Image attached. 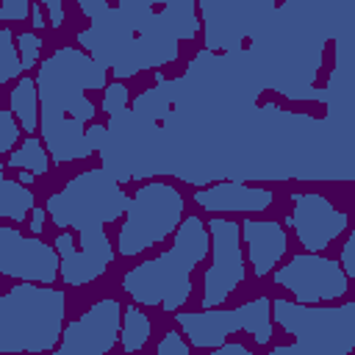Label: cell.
<instances>
[{
	"instance_id": "obj_1",
	"label": "cell",
	"mask_w": 355,
	"mask_h": 355,
	"mask_svg": "<svg viewBox=\"0 0 355 355\" xmlns=\"http://www.w3.org/2000/svg\"><path fill=\"white\" fill-rule=\"evenodd\" d=\"M78 8L89 19V28L78 33L80 50L122 83L144 69L178 61L180 42H191L200 33L194 0H122L116 6L80 0Z\"/></svg>"
},
{
	"instance_id": "obj_2",
	"label": "cell",
	"mask_w": 355,
	"mask_h": 355,
	"mask_svg": "<svg viewBox=\"0 0 355 355\" xmlns=\"http://www.w3.org/2000/svg\"><path fill=\"white\" fill-rule=\"evenodd\" d=\"M39 92V136L53 164H72L94 155L105 136V125L94 122L97 105L92 92L105 89L108 72L80 47H55L36 67Z\"/></svg>"
},
{
	"instance_id": "obj_3",
	"label": "cell",
	"mask_w": 355,
	"mask_h": 355,
	"mask_svg": "<svg viewBox=\"0 0 355 355\" xmlns=\"http://www.w3.org/2000/svg\"><path fill=\"white\" fill-rule=\"evenodd\" d=\"M208 250L211 239L205 222L197 214L183 216L172 236V244L164 252L130 266L122 275V291L139 308L144 305L175 313L189 302L194 288L191 272L208 258Z\"/></svg>"
},
{
	"instance_id": "obj_4",
	"label": "cell",
	"mask_w": 355,
	"mask_h": 355,
	"mask_svg": "<svg viewBox=\"0 0 355 355\" xmlns=\"http://www.w3.org/2000/svg\"><path fill=\"white\" fill-rule=\"evenodd\" d=\"M64 324V288L14 283L0 291V355H44L58 347Z\"/></svg>"
},
{
	"instance_id": "obj_5",
	"label": "cell",
	"mask_w": 355,
	"mask_h": 355,
	"mask_svg": "<svg viewBox=\"0 0 355 355\" xmlns=\"http://www.w3.org/2000/svg\"><path fill=\"white\" fill-rule=\"evenodd\" d=\"M272 322L283 327L294 344L272 347L266 355H352L355 349V302L300 305L294 300H272Z\"/></svg>"
},
{
	"instance_id": "obj_6",
	"label": "cell",
	"mask_w": 355,
	"mask_h": 355,
	"mask_svg": "<svg viewBox=\"0 0 355 355\" xmlns=\"http://www.w3.org/2000/svg\"><path fill=\"white\" fill-rule=\"evenodd\" d=\"M130 194L103 169L92 166L69 178L58 191L44 200L47 219L58 230H75L78 236L103 233L105 225L122 219Z\"/></svg>"
},
{
	"instance_id": "obj_7",
	"label": "cell",
	"mask_w": 355,
	"mask_h": 355,
	"mask_svg": "<svg viewBox=\"0 0 355 355\" xmlns=\"http://www.w3.org/2000/svg\"><path fill=\"white\" fill-rule=\"evenodd\" d=\"M186 200L178 186L166 180H147L141 183L122 214L119 233H116V255L136 258L155 244H164L169 236H175L178 225L183 222Z\"/></svg>"
},
{
	"instance_id": "obj_8",
	"label": "cell",
	"mask_w": 355,
	"mask_h": 355,
	"mask_svg": "<svg viewBox=\"0 0 355 355\" xmlns=\"http://www.w3.org/2000/svg\"><path fill=\"white\" fill-rule=\"evenodd\" d=\"M180 336L191 349H216L236 330L252 336L258 347L272 344L275 322H272V297L261 294L236 308H200V311H175Z\"/></svg>"
},
{
	"instance_id": "obj_9",
	"label": "cell",
	"mask_w": 355,
	"mask_h": 355,
	"mask_svg": "<svg viewBox=\"0 0 355 355\" xmlns=\"http://www.w3.org/2000/svg\"><path fill=\"white\" fill-rule=\"evenodd\" d=\"M277 3H227V0H200L197 17L202 25V50L222 55L239 53L255 36V31L275 14Z\"/></svg>"
},
{
	"instance_id": "obj_10",
	"label": "cell",
	"mask_w": 355,
	"mask_h": 355,
	"mask_svg": "<svg viewBox=\"0 0 355 355\" xmlns=\"http://www.w3.org/2000/svg\"><path fill=\"white\" fill-rule=\"evenodd\" d=\"M272 283L277 288H286L300 305H333L349 294L352 280L344 275L336 258H327L322 252H297L275 269Z\"/></svg>"
},
{
	"instance_id": "obj_11",
	"label": "cell",
	"mask_w": 355,
	"mask_h": 355,
	"mask_svg": "<svg viewBox=\"0 0 355 355\" xmlns=\"http://www.w3.org/2000/svg\"><path fill=\"white\" fill-rule=\"evenodd\" d=\"M211 239V266L202 275V300L200 308H222L227 297L244 283L247 266L239 239V222L225 216H211L205 222Z\"/></svg>"
},
{
	"instance_id": "obj_12",
	"label": "cell",
	"mask_w": 355,
	"mask_h": 355,
	"mask_svg": "<svg viewBox=\"0 0 355 355\" xmlns=\"http://www.w3.org/2000/svg\"><path fill=\"white\" fill-rule=\"evenodd\" d=\"M122 305L116 297L92 302L78 319L64 324L61 341L44 355H108L119 344Z\"/></svg>"
},
{
	"instance_id": "obj_13",
	"label": "cell",
	"mask_w": 355,
	"mask_h": 355,
	"mask_svg": "<svg viewBox=\"0 0 355 355\" xmlns=\"http://www.w3.org/2000/svg\"><path fill=\"white\" fill-rule=\"evenodd\" d=\"M286 225L294 230L302 252H324L349 230V214L333 205L324 194L297 191L291 194V214Z\"/></svg>"
},
{
	"instance_id": "obj_14",
	"label": "cell",
	"mask_w": 355,
	"mask_h": 355,
	"mask_svg": "<svg viewBox=\"0 0 355 355\" xmlns=\"http://www.w3.org/2000/svg\"><path fill=\"white\" fill-rule=\"evenodd\" d=\"M0 275L17 283L53 286L58 280V255L44 239L0 225Z\"/></svg>"
},
{
	"instance_id": "obj_15",
	"label": "cell",
	"mask_w": 355,
	"mask_h": 355,
	"mask_svg": "<svg viewBox=\"0 0 355 355\" xmlns=\"http://www.w3.org/2000/svg\"><path fill=\"white\" fill-rule=\"evenodd\" d=\"M53 250L58 255V277L69 288H80L100 280L116 258V250L105 236V230L78 239L69 230H61L53 241Z\"/></svg>"
},
{
	"instance_id": "obj_16",
	"label": "cell",
	"mask_w": 355,
	"mask_h": 355,
	"mask_svg": "<svg viewBox=\"0 0 355 355\" xmlns=\"http://www.w3.org/2000/svg\"><path fill=\"white\" fill-rule=\"evenodd\" d=\"M194 205L205 214H263L275 205V194L263 186H250L244 180H219L194 191Z\"/></svg>"
},
{
	"instance_id": "obj_17",
	"label": "cell",
	"mask_w": 355,
	"mask_h": 355,
	"mask_svg": "<svg viewBox=\"0 0 355 355\" xmlns=\"http://www.w3.org/2000/svg\"><path fill=\"white\" fill-rule=\"evenodd\" d=\"M239 239L247 247V263L252 266L255 277L272 275L288 252V233L283 222H275V219L244 216L239 222Z\"/></svg>"
},
{
	"instance_id": "obj_18",
	"label": "cell",
	"mask_w": 355,
	"mask_h": 355,
	"mask_svg": "<svg viewBox=\"0 0 355 355\" xmlns=\"http://www.w3.org/2000/svg\"><path fill=\"white\" fill-rule=\"evenodd\" d=\"M8 114L14 116V122L19 125L22 133L36 136L39 130V92H36V80L22 75L19 80H14L11 92H8Z\"/></svg>"
},
{
	"instance_id": "obj_19",
	"label": "cell",
	"mask_w": 355,
	"mask_h": 355,
	"mask_svg": "<svg viewBox=\"0 0 355 355\" xmlns=\"http://www.w3.org/2000/svg\"><path fill=\"white\" fill-rule=\"evenodd\" d=\"M150 333H153V324H150V316L139 308V305H128L122 308V322H119V347L125 355H139L147 341H150Z\"/></svg>"
},
{
	"instance_id": "obj_20",
	"label": "cell",
	"mask_w": 355,
	"mask_h": 355,
	"mask_svg": "<svg viewBox=\"0 0 355 355\" xmlns=\"http://www.w3.org/2000/svg\"><path fill=\"white\" fill-rule=\"evenodd\" d=\"M36 197L31 191V186H22L14 178H6L0 172V219H11V222H25L28 214L33 211Z\"/></svg>"
},
{
	"instance_id": "obj_21",
	"label": "cell",
	"mask_w": 355,
	"mask_h": 355,
	"mask_svg": "<svg viewBox=\"0 0 355 355\" xmlns=\"http://www.w3.org/2000/svg\"><path fill=\"white\" fill-rule=\"evenodd\" d=\"M6 166L19 169V172H28V175H33V178H42V175H47V169H50V155H47L44 144H42L36 136H25V139L8 153Z\"/></svg>"
},
{
	"instance_id": "obj_22",
	"label": "cell",
	"mask_w": 355,
	"mask_h": 355,
	"mask_svg": "<svg viewBox=\"0 0 355 355\" xmlns=\"http://www.w3.org/2000/svg\"><path fill=\"white\" fill-rule=\"evenodd\" d=\"M14 31L8 25L0 28V86L3 83H14L19 80L25 72H22V64H19V55H17V42H14Z\"/></svg>"
},
{
	"instance_id": "obj_23",
	"label": "cell",
	"mask_w": 355,
	"mask_h": 355,
	"mask_svg": "<svg viewBox=\"0 0 355 355\" xmlns=\"http://www.w3.org/2000/svg\"><path fill=\"white\" fill-rule=\"evenodd\" d=\"M17 42V55H19V64H22V72L39 67V55H42V47H44V39L33 31H22L14 36Z\"/></svg>"
},
{
	"instance_id": "obj_24",
	"label": "cell",
	"mask_w": 355,
	"mask_h": 355,
	"mask_svg": "<svg viewBox=\"0 0 355 355\" xmlns=\"http://www.w3.org/2000/svg\"><path fill=\"white\" fill-rule=\"evenodd\" d=\"M128 103H130V92H128V86H125L122 80L105 83V89H103V103H100V108H103L105 116L119 114L122 108H128Z\"/></svg>"
},
{
	"instance_id": "obj_25",
	"label": "cell",
	"mask_w": 355,
	"mask_h": 355,
	"mask_svg": "<svg viewBox=\"0 0 355 355\" xmlns=\"http://www.w3.org/2000/svg\"><path fill=\"white\" fill-rule=\"evenodd\" d=\"M19 133H22V130H19V125L14 122V116L0 108V155L11 153V150L19 144Z\"/></svg>"
},
{
	"instance_id": "obj_26",
	"label": "cell",
	"mask_w": 355,
	"mask_h": 355,
	"mask_svg": "<svg viewBox=\"0 0 355 355\" xmlns=\"http://www.w3.org/2000/svg\"><path fill=\"white\" fill-rule=\"evenodd\" d=\"M155 355H191V347L180 336V330H166L155 344Z\"/></svg>"
},
{
	"instance_id": "obj_27",
	"label": "cell",
	"mask_w": 355,
	"mask_h": 355,
	"mask_svg": "<svg viewBox=\"0 0 355 355\" xmlns=\"http://www.w3.org/2000/svg\"><path fill=\"white\" fill-rule=\"evenodd\" d=\"M31 17L28 0H3L0 3V22H22Z\"/></svg>"
},
{
	"instance_id": "obj_28",
	"label": "cell",
	"mask_w": 355,
	"mask_h": 355,
	"mask_svg": "<svg viewBox=\"0 0 355 355\" xmlns=\"http://www.w3.org/2000/svg\"><path fill=\"white\" fill-rule=\"evenodd\" d=\"M352 247H355V230H347V239L341 244V258H338V266L344 269V275L352 280L355 277V263H352Z\"/></svg>"
},
{
	"instance_id": "obj_29",
	"label": "cell",
	"mask_w": 355,
	"mask_h": 355,
	"mask_svg": "<svg viewBox=\"0 0 355 355\" xmlns=\"http://www.w3.org/2000/svg\"><path fill=\"white\" fill-rule=\"evenodd\" d=\"M42 8H44V14H47V25H50L53 31H58V28L64 25L67 6H64V3H58V0H44V3H42Z\"/></svg>"
},
{
	"instance_id": "obj_30",
	"label": "cell",
	"mask_w": 355,
	"mask_h": 355,
	"mask_svg": "<svg viewBox=\"0 0 355 355\" xmlns=\"http://www.w3.org/2000/svg\"><path fill=\"white\" fill-rule=\"evenodd\" d=\"M47 211L44 208H39V205H33V211L28 214V227H31V236H39L42 239V233L47 230Z\"/></svg>"
},
{
	"instance_id": "obj_31",
	"label": "cell",
	"mask_w": 355,
	"mask_h": 355,
	"mask_svg": "<svg viewBox=\"0 0 355 355\" xmlns=\"http://www.w3.org/2000/svg\"><path fill=\"white\" fill-rule=\"evenodd\" d=\"M208 355H255L250 347H244L241 341H225L222 347H216V349H211Z\"/></svg>"
},
{
	"instance_id": "obj_32",
	"label": "cell",
	"mask_w": 355,
	"mask_h": 355,
	"mask_svg": "<svg viewBox=\"0 0 355 355\" xmlns=\"http://www.w3.org/2000/svg\"><path fill=\"white\" fill-rule=\"evenodd\" d=\"M31 25H33V33L36 31H42L44 25H47V19H44V8H42V3H31Z\"/></svg>"
}]
</instances>
